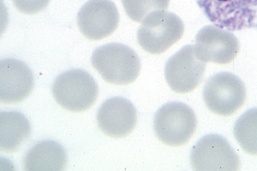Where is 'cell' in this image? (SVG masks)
I'll return each mask as SVG.
<instances>
[{"label":"cell","instance_id":"15","mask_svg":"<svg viewBox=\"0 0 257 171\" xmlns=\"http://www.w3.org/2000/svg\"><path fill=\"white\" fill-rule=\"evenodd\" d=\"M233 134L242 149L257 155V107L247 110L236 121Z\"/></svg>","mask_w":257,"mask_h":171},{"label":"cell","instance_id":"1","mask_svg":"<svg viewBox=\"0 0 257 171\" xmlns=\"http://www.w3.org/2000/svg\"><path fill=\"white\" fill-rule=\"evenodd\" d=\"M93 67L105 81L126 85L135 81L141 70V61L131 47L111 43L96 48L91 58Z\"/></svg>","mask_w":257,"mask_h":171},{"label":"cell","instance_id":"17","mask_svg":"<svg viewBox=\"0 0 257 171\" xmlns=\"http://www.w3.org/2000/svg\"><path fill=\"white\" fill-rule=\"evenodd\" d=\"M50 0H12L16 8L21 13L32 15L46 8Z\"/></svg>","mask_w":257,"mask_h":171},{"label":"cell","instance_id":"5","mask_svg":"<svg viewBox=\"0 0 257 171\" xmlns=\"http://www.w3.org/2000/svg\"><path fill=\"white\" fill-rule=\"evenodd\" d=\"M214 25L230 31L257 28V0H196Z\"/></svg>","mask_w":257,"mask_h":171},{"label":"cell","instance_id":"2","mask_svg":"<svg viewBox=\"0 0 257 171\" xmlns=\"http://www.w3.org/2000/svg\"><path fill=\"white\" fill-rule=\"evenodd\" d=\"M184 25L173 13L158 11L151 13L142 22L137 34L140 46L153 54L162 53L182 37Z\"/></svg>","mask_w":257,"mask_h":171},{"label":"cell","instance_id":"10","mask_svg":"<svg viewBox=\"0 0 257 171\" xmlns=\"http://www.w3.org/2000/svg\"><path fill=\"white\" fill-rule=\"evenodd\" d=\"M119 16L110 0H89L79 10L77 25L87 38L99 40L111 35L117 28Z\"/></svg>","mask_w":257,"mask_h":171},{"label":"cell","instance_id":"3","mask_svg":"<svg viewBox=\"0 0 257 171\" xmlns=\"http://www.w3.org/2000/svg\"><path fill=\"white\" fill-rule=\"evenodd\" d=\"M197 118L187 104L178 101L167 103L156 112L154 129L159 139L171 146L187 143L195 132Z\"/></svg>","mask_w":257,"mask_h":171},{"label":"cell","instance_id":"9","mask_svg":"<svg viewBox=\"0 0 257 171\" xmlns=\"http://www.w3.org/2000/svg\"><path fill=\"white\" fill-rule=\"evenodd\" d=\"M194 47L198 58L203 62L226 64L238 54L239 42L230 31L209 25L198 31Z\"/></svg>","mask_w":257,"mask_h":171},{"label":"cell","instance_id":"12","mask_svg":"<svg viewBox=\"0 0 257 171\" xmlns=\"http://www.w3.org/2000/svg\"><path fill=\"white\" fill-rule=\"evenodd\" d=\"M34 86L33 73L21 61L7 58L0 61V101L20 102L31 93Z\"/></svg>","mask_w":257,"mask_h":171},{"label":"cell","instance_id":"16","mask_svg":"<svg viewBox=\"0 0 257 171\" xmlns=\"http://www.w3.org/2000/svg\"><path fill=\"white\" fill-rule=\"evenodd\" d=\"M124 11L133 21L142 22L151 13L168 9L170 0H121Z\"/></svg>","mask_w":257,"mask_h":171},{"label":"cell","instance_id":"4","mask_svg":"<svg viewBox=\"0 0 257 171\" xmlns=\"http://www.w3.org/2000/svg\"><path fill=\"white\" fill-rule=\"evenodd\" d=\"M56 101L63 108L74 112L89 108L98 94L97 84L87 72L73 69L59 75L52 88Z\"/></svg>","mask_w":257,"mask_h":171},{"label":"cell","instance_id":"11","mask_svg":"<svg viewBox=\"0 0 257 171\" xmlns=\"http://www.w3.org/2000/svg\"><path fill=\"white\" fill-rule=\"evenodd\" d=\"M99 127L106 135L121 138L130 134L137 122V112L133 104L121 97H113L105 101L97 114Z\"/></svg>","mask_w":257,"mask_h":171},{"label":"cell","instance_id":"8","mask_svg":"<svg viewBox=\"0 0 257 171\" xmlns=\"http://www.w3.org/2000/svg\"><path fill=\"white\" fill-rule=\"evenodd\" d=\"M205 68L206 63L198 58L194 46L185 45L167 60L165 77L173 91L186 93L193 91L201 82Z\"/></svg>","mask_w":257,"mask_h":171},{"label":"cell","instance_id":"14","mask_svg":"<svg viewBox=\"0 0 257 171\" xmlns=\"http://www.w3.org/2000/svg\"><path fill=\"white\" fill-rule=\"evenodd\" d=\"M30 124L21 112L0 113V149L6 152L16 151L29 136Z\"/></svg>","mask_w":257,"mask_h":171},{"label":"cell","instance_id":"6","mask_svg":"<svg viewBox=\"0 0 257 171\" xmlns=\"http://www.w3.org/2000/svg\"><path fill=\"white\" fill-rule=\"evenodd\" d=\"M245 85L236 75L228 72L214 74L206 81L203 98L207 108L212 112L222 116L235 113L246 99Z\"/></svg>","mask_w":257,"mask_h":171},{"label":"cell","instance_id":"7","mask_svg":"<svg viewBox=\"0 0 257 171\" xmlns=\"http://www.w3.org/2000/svg\"><path fill=\"white\" fill-rule=\"evenodd\" d=\"M191 164L195 170H237L240 160L227 140L217 134L203 136L193 147Z\"/></svg>","mask_w":257,"mask_h":171},{"label":"cell","instance_id":"13","mask_svg":"<svg viewBox=\"0 0 257 171\" xmlns=\"http://www.w3.org/2000/svg\"><path fill=\"white\" fill-rule=\"evenodd\" d=\"M63 147L53 140L40 142L32 147L24 158V169L28 171H60L66 165Z\"/></svg>","mask_w":257,"mask_h":171}]
</instances>
